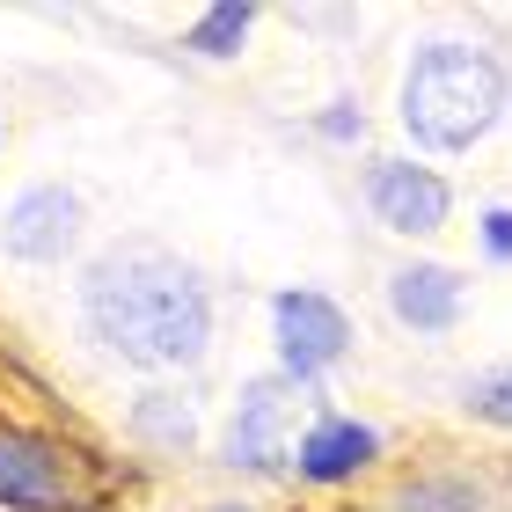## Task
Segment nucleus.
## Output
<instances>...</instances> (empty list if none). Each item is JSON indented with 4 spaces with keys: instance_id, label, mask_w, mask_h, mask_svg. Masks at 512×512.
<instances>
[{
    "instance_id": "1",
    "label": "nucleus",
    "mask_w": 512,
    "mask_h": 512,
    "mask_svg": "<svg viewBox=\"0 0 512 512\" xmlns=\"http://www.w3.org/2000/svg\"><path fill=\"white\" fill-rule=\"evenodd\" d=\"M81 308L96 322V337L132 366H191L213 337V308L191 264H176L169 249H110L81 286Z\"/></svg>"
},
{
    "instance_id": "2",
    "label": "nucleus",
    "mask_w": 512,
    "mask_h": 512,
    "mask_svg": "<svg viewBox=\"0 0 512 512\" xmlns=\"http://www.w3.org/2000/svg\"><path fill=\"white\" fill-rule=\"evenodd\" d=\"M505 110V74L483 52H469V44H432V52H417L410 81H403V125L417 147H469V139H483L498 125Z\"/></svg>"
},
{
    "instance_id": "3",
    "label": "nucleus",
    "mask_w": 512,
    "mask_h": 512,
    "mask_svg": "<svg viewBox=\"0 0 512 512\" xmlns=\"http://www.w3.org/2000/svg\"><path fill=\"white\" fill-rule=\"evenodd\" d=\"M278 352H286V366L300 381L322 374L330 359H344V344H352V322H344L337 300H322V293H278Z\"/></svg>"
},
{
    "instance_id": "4",
    "label": "nucleus",
    "mask_w": 512,
    "mask_h": 512,
    "mask_svg": "<svg viewBox=\"0 0 512 512\" xmlns=\"http://www.w3.org/2000/svg\"><path fill=\"white\" fill-rule=\"evenodd\" d=\"M0 235H8V256H22V264H59L81 235V198L74 191H22L8 205V220H0Z\"/></svg>"
},
{
    "instance_id": "5",
    "label": "nucleus",
    "mask_w": 512,
    "mask_h": 512,
    "mask_svg": "<svg viewBox=\"0 0 512 512\" xmlns=\"http://www.w3.org/2000/svg\"><path fill=\"white\" fill-rule=\"evenodd\" d=\"M366 198H374V213L395 227V235H432V227L447 220V183L432 169H410V161H374Z\"/></svg>"
},
{
    "instance_id": "6",
    "label": "nucleus",
    "mask_w": 512,
    "mask_h": 512,
    "mask_svg": "<svg viewBox=\"0 0 512 512\" xmlns=\"http://www.w3.org/2000/svg\"><path fill=\"white\" fill-rule=\"evenodd\" d=\"M286 417H293L286 388H278V381H256L242 403H235L227 454H235L242 469H256V476H278V469H286Z\"/></svg>"
},
{
    "instance_id": "7",
    "label": "nucleus",
    "mask_w": 512,
    "mask_h": 512,
    "mask_svg": "<svg viewBox=\"0 0 512 512\" xmlns=\"http://www.w3.org/2000/svg\"><path fill=\"white\" fill-rule=\"evenodd\" d=\"M66 498H74V476H66V461L44 447V439H15V432H0V505L59 512Z\"/></svg>"
},
{
    "instance_id": "8",
    "label": "nucleus",
    "mask_w": 512,
    "mask_h": 512,
    "mask_svg": "<svg viewBox=\"0 0 512 512\" xmlns=\"http://www.w3.org/2000/svg\"><path fill=\"white\" fill-rule=\"evenodd\" d=\"M388 308L410 322V330H447L461 315V278L439 271V264H410L388 278Z\"/></svg>"
},
{
    "instance_id": "9",
    "label": "nucleus",
    "mask_w": 512,
    "mask_h": 512,
    "mask_svg": "<svg viewBox=\"0 0 512 512\" xmlns=\"http://www.w3.org/2000/svg\"><path fill=\"white\" fill-rule=\"evenodd\" d=\"M374 461V432L366 425H344V417H322V425L300 439V476H315V483H337V476H352Z\"/></svg>"
},
{
    "instance_id": "10",
    "label": "nucleus",
    "mask_w": 512,
    "mask_h": 512,
    "mask_svg": "<svg viewBox=\"0 0 512 512\" xmlns=\"http://www.w3.org/2000/svg\"><path fill=\"white\" fill-rule=\"evenodd\" d=\"M395 512H483V483L469 476H417L395 491Z\"/></svg>"
},
{
    "instance_id": "11",
    "label": "nucleus",
    "mask_w": 512,
    "mask_h": 512,
    "mask_svg": "<svg viewBox=\"0 0 512 512\" xmlns=\"http://www.w3.org/2000/svg\"><path fill=\"white\" fill-rule=\"evenodd\" d=\"M132 425L147 432V439H161V447H191V410L176 403V395H139V410H132Z\"/></svg>"
},
{
    "instance_id": "12",
    "label": "nucleus",
    "mask_w": 512,
    "mask_h": 512,
    "mask_svg": "<svg viewBox=\"0 0 512 512\" xmlns=\"http://www.w3.org/2000/svg\"><path fill=\"white\" fill-rule=\"evenodd\" d=\"M249 8H213V15H205L198 22V30H191V52H205V59H227V52H235V44L249 37Z\"/></svg>"
},
{
    "instance_id": "13",
    "label": "nucleus",
    "mask_w": 512,
    "mask_h": 512,
    "mask_svg": "<svg viewBox=\"0 0 512 512\" xmlns=\"http://www.w3.org/2000/svg\"><path fill=\"white\" fill-rule=\"evenodd\" d=\"M469 410H476V417H491V425H512V366L476 388V403H469Z\"/></svg>"
},
{
    "instance_id": "14",
    "label": "nucleus",
    "mask_w": 512,
    "mask_h": 512,
    "mask_svg": "<svg viewBox=\"0 0 512 512\" xmlns=\"http://www.w3.org/2000/svg\"><path fill=\"white\" fill-rule=\"evenodd\" d=\"M483 242H491L498 256H512V213H491V220H483Z\"/></svg>"
},
{
    "instance_id": "15",
    "label": "nucleus",
    "mask_w": 512,
    "mask_h": 512,
    "mask_svg": "<svg viewBox=\"0 0 512 512\" xmlns=\"http://www.w3.org/2000/svg\"><path fill=\"white\" fill-rule=\"evenodd\" d=\"M213 512H249V505H213Z\"/></svg>"
}]
</instances>
